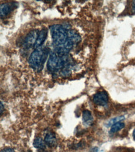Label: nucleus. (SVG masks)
Masks as SVG:
<instances>
[{
	"label": "nucleus",
	"instance_id": "39448f33",
	"mask_svg": "<svg viewBox=\"0 0 135 152\" xmlns=\"http://www.w3.org/2000/svg\"><path fill=\"white\" fill-rule=\"evenodd\" d=\"M108 101V94L104 91L96 93L93 96V102L95 104L98 105L105 106L107 104Z\"/></svg>",
	"mask_w": 135,
	"mask_h": 152
},
{
	"label": "nucleus",
	"instance_id": "9b49d317",
	"mask_svg": "<svg viewBox=\"0 0 135 152\" xmlns=\"http://www.w3.org/2000/svg\"><path fill=\"white\" fill-rule=\"evenodd\" d=\"M124 126H125L124 123H122L120 122H118V123H116L112 126L110 132L111 133V134H113V133L120 131L122 129H123Z\"/></svg>",
	"mask_w": 135,
	"mask_h": 152
},
{
	"label": "nucleus",
	"instance_id": "2eb2a0df",
	"mask_svg": "<svg viewBox=\"0 0 135 152\" xmlns=\"http://www.w3.org/2000/svg\"><path fill=\"white\" fill-rule=\"evenodd\" d=\"M132 9H133V11L135 12V1H134L132 4Z\"/></svg>",
	"mask_w": 135,
	"mask_h": 152
},
{
	"label": "nucleus",
	"instance_id": "ddd939ff",
	"mask_svg": "<svg viewBox=\"0 0 135 152\" xmlns=\"http://www.w3.org/2000/svg\"><path fill=\"white\" fill-rule=\"evenodd\" d=\"M125 119V117H116L115 118H113L112 119L110 122H108V126H110V125H114L116 123H118V122H120V121H121V120H123Z\"/></svg>",
	"mask_w": 135,
	"mask_h": 152
},
{
	"label": "nucleus",
	"instance_id": "0eeeda50",
	"mask_svg": "<svg viewBox=\"0 0 135 152\" xmlns=\"http://www.w3.org/2000/svg\"><path fill=\"white\" fill-rule=\"evenodd\" d=\"M45 142L50 147L54 146L56 143V138L53 132L47 133L46 137H45Z\"/></svg>",
	"mask_w": 135,
	"mask_h": 152
},
{
	"label": "nucleus",
	"instance_id": "20e7f679",
	"mask_svg": "<svg viewBox=\"0 0 135 152\" xmlns=\"http://www.w3.org/2000/svg\"><path fill=\"white\" fill-rule=\"evenodd\" d=\"M39 34V31L38 30H33L31 31V32L26 37V39L24 42L23 46L26 49L31 48L33 46H35V44L37 41V37Z\"/></svg>",
	"mask_w": 135,
	"mask_h": 152
},
{
	"label": "nucleus",
	"instance_id": "dca6fc26",
	"mask_svg": "<svg viewBox=\"0 0 135 152\" xmlns=\"http://www.w3.org/2000/svg\"><path fill=\"white\" fill-rule=\"evenodd\" d=\"M3 109H4V106L3 105V103L1 102V114H2V113L3 112Z\"/></svg>",
	"mask_w": 135,
	"mask_h": 152
},
{
	"label": "nucleus",
	"instance_id": "423d86ee",
	"mask_svg": "<svg viewBox=\"0 0 135 152\" xmlns=\"http://www.w3.org/2000/svg\"><path fill=\"white\" fill-rule=\"evenodd\" d=\"M47 36V29L44 28V29H42L41 31H39V34L37 41L35 44L34 48L37 49L38 48L41 47L42 46V44L45 41V40L46 39Z\"/></svg>",
	"mask_w": 135,
	"mask_h": 152
},
{
	"label": "nucleus",
	"instance_id": "7ed1b4c3",
	"mask_svg": "<svg viewBox=\"0 0 135 152\" xmlns=\"http://www.w3.org/2000/svg\"><path fill=\"white\" fill-rule=\"evenodd\" d=\"M63 56H60L56 53H50L47 62V68L51 72H58L65 64L66 59Z\"/></svg>",
	"mask_w": 135,
	"mask_h": 152
},
{
	"label": "nucleus",
	"instance_id": "4468645a",
	"mask_svg": "<svg viewBox=\"0 0 135 152\" xmlns=\"http://www.w3.org/2000/svg\"><path fill=\"white\" fill-rule=\"evenodd\" d=\"M1 152H15V151L11 148H6L1 151Z\"/></svg>",
	"mask_w": 135,
	"mask_h": 152
},
{
	"label": "nucleus",
	"instance_id": "9d476101",
	"mask_svg": "<svg viewBox=\"0 0 135 152\" xmlns=\"http://www.w3.org/2000/svg\"><path fill=\"white\" fill-rule=\"evenodd\" d=\"M68 34H69V37L70 38V41H71L74 44V43H77L80 41V36L75 33L74 31L73 30H70L68 31Z\"/></svg>",
	"mask_w": 135,
	"mask_h": 152
},
{
	"label": "nucleus",
	"instance_id": "f8f14e48",
	"mask_svg": "<svg viewBox=\"0 0 135 152\" xmlns=\"http://www.w3.org/2000/svg\"><path fill=\"white\" fill-rule=\"evenodd\" d=\"M34 146L37 148H43L45 147V143L41 138L38 137L34 141Z\"/></svg>",
	"mask_w": 135,
	"mask_h": 152
},
{
	"label": "nucleus",
	"instance_id": "6e6552de",
	"mask_svg": "<svg viewBox=\"0 0 135 152\" xmlns=\"http://www.w3.org/2000/svg\"><path fill=\"white\" fill-rule=\"evenodd\" d=\"M82 119L85 124L87 125H90L93 121V117L91 112L87 110L83 111L82 113Z\"/></svg>",
	"mask_w": 135,
	"mask_h": 152
},
{
	"label": "nucleus",
	"instance_id": "f3484780",
	"mask_svg": "<svg viewBox=\"0 0 135 152\" xmlns=\"http://www.w3.org/2000/svg\"><path fill=\"white\" fill-rule=\"evenodd\" d=\"M133 138H134V140H135V129L133 131Z\"/></svg>",
	"mask_w": 135,
	"mask_h": 152
},
{
	"label": "nucleus",
	"instance_id": "f03ea898",
	"mask_svg": "<svg viewBox=\"0 0 135 152\" xmlns=\"http://www.w3.org/2000/svg\"><path fill=\"white\" fill-rule=\"evenodd\" d=\"M49 50L47 47H39L36 49L31 54L29 59L30 66L37 71H41L46 62Z\"/></svg>",
	"mask_w": 135,
	"mask_h": 152
},
{
	"label": "nucleus",
	"instance_id": "1a4fd4ad",
	"mask_svg": "<svg viewBox=\"0 0 135 152\" xmlns=\"http://www.w3.org/2000/svg\"><path fill=\"white\" fill-rule=\"evenodd\" d=\"M11 11V6L8 3H3L0 6V15L1 17L7 16Z\"/></svg>",
	"mask_w": 135,
	"mask_h": 152
},
{
	"label": "nucleus",
	"instance_id": "f257e3e1",
	"mask_svg": "<svg viewBox=\"0 0 135 152\" xmlns=\"http://www.w3.org/2000/svg\"><path fill=\"white\" fill-rule=\"evenodd\" d=\"M50 31L56 53L60 56H66L74 45L69 37L68 31L60 24L50 26Z\"/></svg>",
	"mask_w": 135,
	"mask_h": 152
}]
</instances>
